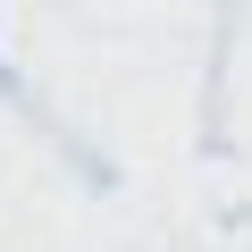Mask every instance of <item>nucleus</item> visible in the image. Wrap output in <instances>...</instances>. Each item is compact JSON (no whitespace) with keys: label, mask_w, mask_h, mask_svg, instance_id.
<instances>
[]
</instances>
